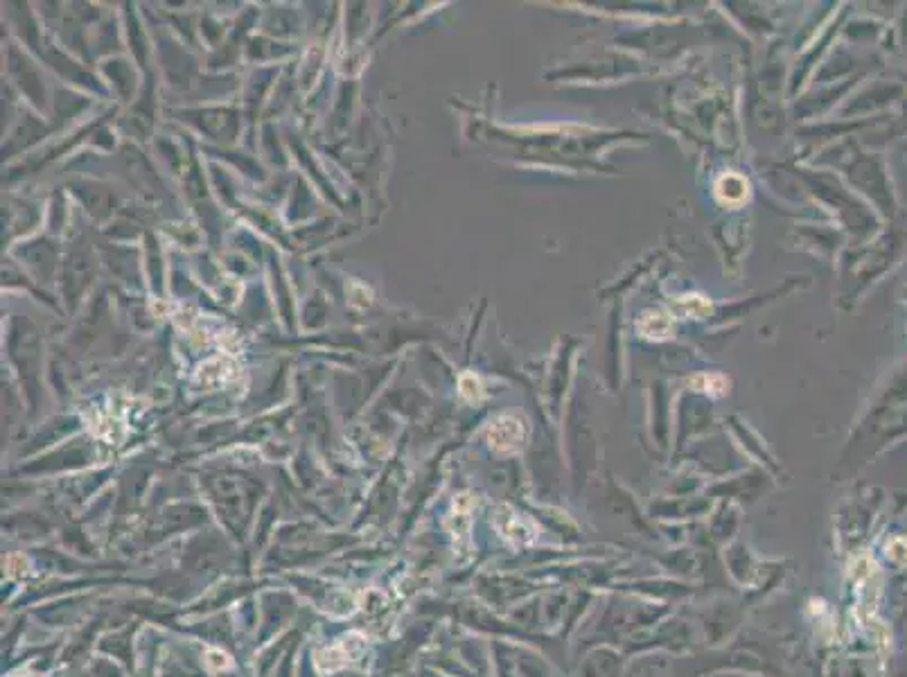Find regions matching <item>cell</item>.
<instances>
[{"label": "cell", "mask_w": 907, "mask_h": 677, "mask_svg": "<svg viewBox=\"0 0 907 677\" xmlns=\"http://www.w3.org/2000/svg\"><path fill=\"white\" fill-rule=\"evenodd\" d=\"M206 666L210 668V671H224V668L231 666V657L222 653V650H208Z\"/></svg>", "instance_id": "8992f818"}, {"label": "cell", "mask_w": 907, "mask_h": 677, "mask_svg": "<svg viewBox=\"0 0 907 677\" xmlns=\"http://www.w3.org/2000/svg\"><path fill=\"white\" fill-rule=\"evenodd\" d=\"M25 571H28V558H23L21 553H16V556L7 558V574H10V576H21V574H25Z\"/></svg>", "instance_id": "52a82bcc"}, {"label": "cell", "mask_w": 907, "mask_h": 677, "mask_svg": "<svg viewBox=\"0 0 907 677\" xmlns=\"http://www.w3.org/2000/svg\"><path fill=\"white\" fill-rule=\"evenodd\" d=\"M364 641L366 639L357 635V632H350L348 637L334 641L332 646H325L323 650H319V653H316V666H319V671L323 673L348 666L352 659L359 657L361 648H364Z\"/></svg>", "instance_id": "3957f363"}, {"label": "cell", "mask_w": 907, "mask_h": 677, "mask_svg": "<svg viewBox=\"0 0 907 677\" xmlns=\"http://www.w3.org/2000/svg\"><path fill=\"white\" fill-rule=\"evenodd\" d=\"M639 330L644 332V337L659 341V339L671 337L673 323L664 312H648V314H644V319H641Z\"/></svg>", "instance_id": "5b68a950"}, {"label": "cell", "mask_w": 907, "mask_h": 677, "mask_svg": "<svg viewBox=\"0 0 907 677\" xmlns=\"http://www.w3.org/2000/svg\"><path fill=\"white\" fill-rule=\"evenodd\" d=\"M7 677H46V675H41V673H30V671H19V673H12V675H7Z\"/></svg>", "instance_id": "9c48e42d"}, {"label": "cell", "mask_w": 907, "mask_h": 677, "mask_svg": "<svg viewBox=\"0 0 907 677\" xmlns=\"http://www.w3.org/2000/svg\"><path fill=\"white\" fill-rule=\"evenodd\" d=\"M495 526L499 535L508 540L515 547H526L540 538V526H537L531 517L519 515L510 506H501L495 517Z\"/></svg>", "instance_id": "6da1fadb"}, {"label": "cell", "mask_w": 907, "mask_h": 677, "mask_svg": "<svg viewBox=\"0 0 907 677\" xmlns=\"http://www.w3.org/2000/svg\"><path fill=\"white\" fill-rule=\"evenodd\" d=\"M461 393H463V398H468V400H479L481 395H483V391H481V384H479L477 377H474L472 386L461 382Z\"/></svg>", "instance_id": "ba28073f"}, {"label": "cell", "mask_w": 907, "mask_h": 677, "mask_svg": "<svg viewBox=\"0 0 907 677\" xmlns=\"http://www.w3.org/2000/svg\"><path fill=\"white\" fill-rule=\"evenodd\" d=\"M488 443L499 454L522 452L526 443V425L515 416H501L488 429Z\"/></svg>", "instance_id": "7a4b0ae2"}, {"label": "cell", "mask_w": 907, "mask_h": 677, "mask_svg": "<svg viewBox=\"0 0 907 677\" xmlns=\"http://www.w3.org/2000/svg\"><path fill=\"white\" fill-rule=\"evenodd\" d=\"M716 195L727 206H741L743 201L750 197V183L738 174L727 172L725 177H720L716 183Z\"/></svg>", "instance_id": "277c9868"}]
</instances>
